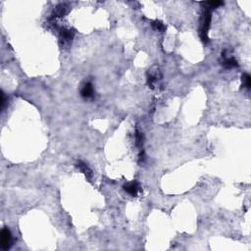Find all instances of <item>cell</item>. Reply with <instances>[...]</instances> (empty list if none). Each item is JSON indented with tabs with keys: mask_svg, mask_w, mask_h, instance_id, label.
I'll use <instances>...</instances> for the list:
<instances>
[{
	"mask_svg": "<svg viewBox=\"0 0 251 251\" xmlns=\"http://www.w3.org/2000/svg\"><path fill=\"white\" fill-rule=\"evenodd\" d=\"M210 22H211V14L209 11H206L203 15V21L201 24V28H200V35L203 41H207L208 37V30L210 27Z\"/></svg>",
	"mask_w": 251,
	"mask_h": 251,
	"instance_id": "cell-1",
	"label": "cell"
},
{
	"mask_svg": "<svg viewBox=\"0 0 251 251\" xmlns=\"http://www.w3.org/2000/svg\"><path fill=\"white\" fill-rule=\"evenodd\" d=\"M12 241V235L10 230L7 228H4L1 231V235H0V242H1V246L3 249H8L11 246Z\"/></svg>",
	"mask_w": 251,
	"mask_h": 251,
	"instance_id": "cell-2",
	"label": "cell"
},
{
	"mask_svg": "<svg viewBox=\"0 0 251 251\" xmlns=\"http://www.w3.org/2000/svg\"><path fill=\"white\" fill-rule=\"evenodd\" d=\"M125 190L128 192V194L131 195H137V191L139 189V186L137 183H131V184H128L124 186Z\"/></svg>",
	"mask_w": 251,
	"mask_h": 251,
	"instance_id": "cell-3",
	"label": "cell"
},
{
	"mask_svg": "<svg viewBox=\"0 0 251 251\" xmlns=\"http://www.w3.org/2000/svg\"><path fill=\"white\" fill-rule=\"evenodd\" d=\"M92 94H93V88H92L91 83H86L81 89V96L82 97L88 98L91 97V96H92Z\"/></svg>",
	"mask_w": 251,
	"mask_h": 251,
	"instance_id": "cell-4",
	"label": "cell"
},
{
	"mask_svg": "<svg viewBox=\"0 0 251 251\" xmlns=\"http://www.w3.org/2000/svg\"><path fill=\"white\" fill-rule=\"evenodd\" d=\"M61 37H62V40H64L65 41H70V40H73L74 33L69 30H63L61 31Z\"/></svg>",
	"mask_w": 251,
	"mask_h": 251,
	"instance_id": "cell-5",
	"label": "cell"
},
{
	"mask_svg": "<svg viewBox=\"0 0 251 251\" xmlns=\"http://www.w3.org/2000/svg\"><path fill=\"white\" fill-rule=\"evenodd\" d=\"M223 65L225 68L227 69H230V68H235V67H237V62L236 60H235L234 58H228L224 61Z\"/></svg>",
	"mask_w": 251,
	"mask_h": 251,
	"instance_id": "cell-6",
	"label": "cell"
},
{
	"mask_svg": "<svg viewBox=\"0 0 251 251\" xmlns=\"http://www.w3.org/2000/svg\"><path fill=\"white\" fill-rule=\"evenodd\" d=\"M152 26H153V28H154V29L157 30H159V31H164V30H166V27L164 26V24H163L162 22H160V21H155V22H153Z\"/></svg>",
	"mask_w": 251,
	"mask_h": 251,
	"instance_id": "cell-7",
	"label": "cell"
},
{
	"mask_svg": "<svg viewBox=\"0 0 251 251\" xmlns=\"http://www.w3.org/2000/svg\"><path fill=\"white\" fill-rule=\"evenodd\" d=\"M242 82H243V86L247 87V88H250V86H251V78L248 74H244L242 76Z\"/></svg>",
	"mask_w": 251,
	"mask_h": 251,
	"instance_id": "cell-8",
	"label": "cell"
},
{
	"mask_svg": "<svg viewBox=\"0 0 251 251\" xmlns=\"http://www.w3.org/2000/svg\"><path fill=\"white\" fill-rule=\"evenodd\" d=\"M78 165H79V167H80V168H81V171H82L83 173H85L86 175H91V170H89V169L87 168V166H86V165L82 164V163H81V162H80V163H79Z\"/></svg>",
	"mask_w": 251,
	"mask_h": 251,
	"instance_id": "cell-9",
	"label": "cell"
},
{
	"mask_svg": "<svg viewBox=\"0 0 251 251\" xmlns=\"http://www.w3.org/2000/svg\"><path fill=\"white\" fill-rule=\"evenodd\" d=\"M208 5L210 6H214V7H216V6H221L224 4V2L222 1H210V2H207Z\"/></svg>",
	"mask_w": 251,
	"mask_h": 251,
	"instance_id": "cell-10",
	"label": "cell"
}]
</instances>
